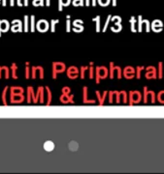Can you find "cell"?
Masks as SVG:
<instances>
[{"label":"cell","instance_id":"cell-49","mask_svg":"<svg viewBox=\"0 0 164 174\" xmlns=\"http://www.w3.org/2000/svg\"><path fill=\"white\" fill-rule=\"evenodd\" d=\"M84 0H74L73 1V5L74 6H82L84 5Z\"/></svg>","mask_w":164,"mask_h":174},{"label":"cell","instance_id":"cell-46","mask_svg":"<svg viewBox=\"0 0 164 174\" xmlns=\"http://www.w3.org/2000/svg\"><path fill=\"white\" fill-rule=\"evenodd\" d=\"M98 3L101 6H108L110 4V0H98Z\"/></svg>","mask_w":164,"mask_h":174},{"label":"cell","instance_id":"cell-15","mask_svg":"<svg viewBox=\"0 0 164 174\" xmlns=\"http://www.w3.org/2000/svg\"><path fill=\"white\" fill-rule=\"evenodd\" d=\"M44 91H45V87L43 86H39L38 89H37V92H36V102L40 104H44Z\"/></svg>","mask_w":164,"mask_h":174},{"label":"cell","instance_id":"cell-31","mask_svg":"<svg viewBox=\"0 0 164 174\" xmlns=\"http://www.w3.org/2000/svg\"><path fill=\"white\" fill-rule=\"evenodd\" d=\"M157 77H158V78H160V79L163 77V63H162V62H159V63H158Z\"/></svg>","mask_w":164,"mask_h":174},{"label":"cell","instance_id":"cell-20","mask_svg":"<svg viewBox=\"0 0 164 174\" xmlns=\"http://www.w3.org/2000/svg\"><path fill=\"white\" fill-rule=\"evenodd\" d=\"M95 94H96V97H97V99H98L99 106H103L104 103H105L106 97H107V95H108V91H104V92H103V96L100 95V92H99V91H95Z\"/></svg>","mask_w":164,"mask_h":174},{"label":"cell","instance_id":"cell-41","mask_svg":"<svg viewBox=\"0 0 164 174\" xmlns=\"http://www.w3.org/2000/svg\"><path fill=\"white\" fill-rule=\"evenodd\" d=\"M120 94H121V96H122V98H124V104H127V99H128V95H127V92L126 91H124V90H122V91H120Z\"/></svg>","mask_w":164,"mask_h":174},{"label":"cell","instance_id":"cell-11","mask_svg":"<svg viewBox=\"0 0 164 174\" xmlns=\"http://www.w3.org/2000/svg\"><path fill=\"white\" fill-rule=\"evenodd\" d=\"M38 73L40 75V78L43 79L44 78V69H43V67H41V66H33L31 68V74H32L31 77L32 78H36Z\"/></svg>","mask_w":164,"mask_h":174},{"label":"cell","instance_id":"cell-22","mask_svg":"<svg viewBox=\"0 0 164 174\" xmlns=\"http://www.w3.org/2000/svg\"><path fill=\"white\" fill-rule=\"evenodd\" d=\"M43 147L47 152H50V151H53L55 149V143L53 141H50V140H48L44 143Z\"/></svg>","mask_w":164,"mask_h":174},{"label":"cell","instance_id":"cell-7","mask_svg":"<svg viewBox=\"0 0 164 174\" xmlns=\"http://www.w3.org/2000/svg\"><path fill=\"white\" fill-rule=\"evenodd\" d=\"M111 20L114 22V25L111 26V30L114 32H119L122 29V25H121V17L119 16H114L111 17Z\"/></svg>","mask_w":164,"mask_h":174},{"label":"cell","instance_id":"cell-5","mask_svg":"<svg viewBox=\"0 0 164 174\" xmlns=\"http://www.w3.org/2000/svg\"><path fill=\"white\" fill-rule=\"evenodd\" d=\"M66 70V65L63 62H54L53 63V77L56 78L57 74H61Z\"/></svg>","mask_w":164,"mask_h":174},{"label":"cell","instance_id":"cell-13","mask_svg":"<svg viewBox=\"0 0 164 174\" xmlns=\"http://www.w3.org/2000/svg\"><path fill=\"white\" fill-rule=\"evenodd\" d=\"M27 103L28 104H37L36 102V97H35V93H34V89L32 86H28L27 87Z\"/></svg>","mask_w":164,"mask_h":174},{"label":"cell","instance_id":"cell-48","mask_svg":"<svg viewBox=\"0 0 164 174\" xmlns=\"http://www.w3.org/2000/svg\"><path fill=\"white\" fill-rule=\"evenodd\" d=\"M66 17H67V20H66V31L69 32L70 30H71V29H70V26H71V25H70V24H71V22H70V16H67Z\"/></svg>","mask_w":164,"mask_h":174},{"label":"cell","instance_id":"cell-26","mask_svg":"<svg viewBox=\"0 0 164 174\" xmlns=\"http://www.w3.org/2000/svg\"><path fill=\"white\" fill-rule=\"evenodd\" d=\"M45 90L47 92V95H48V101H47V106H50L52 104V98H53V95H52V91L50 90V88L48 86H45Z\"/></svg>","mask_w":164,"mask_h":174},{"label":"cell","instance_id":"cell-51","mask_svg":"<svg viewBox=\"0 0 164 174\" xmlns=\"http://www.w3.org/2000/svg\"><path fill=\"white\" fill-rule=\"evenodd\" d=\"M92 6H96V0H92Z\"/></svg>","mask_w":164,"mask_h":174},{"label":"cell","instance_id":"cell-3","mask_svg":"<svg viewBox=\"0 0 164 174\" xmlns=\"http://www.w3.org/2000/svg\"><path fill=\"white\" fill-rule=\"evenodd\" d=\"M144 90V94H143V101H144V104H149V99L151 104H156V94L155 93V91L149 90L147 86H144L143 88Z\"/></svg>","mask_w":164,"mask_h":174},{"label":"cell","instance_id":"cell-38","mask_svg":"<svg viewBox=\"0 0 164 174\" xmlns=\"http://www.w3.org/2000/svg\"><path fill=\"white\" fill-rule=\"evenodd\" d=\"M111 17H112V15H109L108 17H107V19H106V22H105V25H104V27H103V29L101 30L102 32H105L106 30H107V28H108V26H109V23H110V22H111Z\"/></svg>","mask_w":164,"mask_h":174},{"label":"cell","instance_id":"cell-16","mask_svg":"<svg viewBox=\"0 0 164 174\" xmlns=\"http://www.w3.org/2000/svg\"><path fill=\"white\" fill-rule=\"evenodd\" d=\"M151 28L155 32H160V31H162V29H163V22H161L160 19L153 20L151 25Z\"/></svg>","mask_w":164,"mask_h":174},{"label":"cell","instance_id":"cell-23","mask_svg":"<svg viewBox=\"0 0 164 174\" xmlns=\"http://www.w3.org/2000/svg\"><path fill=\"white\" fill-rule=\"evenodd\" d=\"M2 73L5 74V78L10 77V70L7 66H0V78L2 77Z\"/></svg>","mask_w":164,"mask_h":174},{"label":"cell","instance_id":"cell-4","mask_svg":"<svg viewBox=\"0 0 164 174\" xmlns=\"http://www.w3.org/2000/svg\"><path fill=\"white\" fill-rule=\"evenodd\" d=\"M142 101V94L140 91L137 90H132L129 92V105H137Z\"/></svg>","mask_w":164,"mask_h":174},{"label":"cell","instance_id":"cell-21","mask_svg":"<svg viewBox=\"0 0 164 174\" xmlns=\"http://www.w3.org/2000/svg\"><path fill=\"white\" fill-rule=\"evenodd\" d=\"M83 103L84 104H95V100L87 99V86L83 88Z\"/></svg>","mask_w":164,"mask_h":174},{"label":"cell","instance_id":"cell-17","mask_svg":"<svg viewBox=\"0 0 164 174\" xmlns=\"http://www.w3.org/2000/svg\"><path fill=\"white\" fill-rule=\"evenodd\" d=\"M74 95L71 94H62L60 96L59 100L62 104H74Z\"/></svg>","mask_w":164,"mask_h":174},{"label":"cell","instance_id":"cell-35","mask_svg":"<svg viewBox=\"0 0 164 174\" xmlns=\"http://www.w3.org/2000/svg\"><path fill=\"white\" fill-rule=\"evenodd\" d=\"M93 22H96V32H100L101 31V28H100V16H97L96 17H94L93 19Z\"/></svg>","mask_w":164,"mask_h":174},{"label":"cell","instance_id":"cell-39","mask_svg":"<svg viewBox=\"0 0 164 174\" xmlns=\"http://www.w3.org/2000/svg\"><path fill=\"white\" fill-rule=\"evenodd\" d=\"M59 22V19H52V22H50V30H52V32L56 31V24Z\"/></svg>","mask_w":164,"mask_h":174},{"label":"cell","instance_id":"cell-52","mask_svg":"<svg viewBox=\"0 0 164 174\" xmlns=\"http://www.w3.org/2000/svg\"><path fill=\"white\" fill-rule=\"evenodd\" d=\"M86 5L87 6H89L90 5V1H89V0H86Z\"/></svg>","mask_w":164,"mask_h":174},{"label":"cell","instance_id":"cell-10","mask_svg":"<svg viewBox=\"0 0 164 174\" xmlns=\"http://www.w3.org/2000/svg\"><path fill=\"white\" fill-rule=\"evenodd\" d=\"M135 74H136V70L131 66H126L124 69V71H122V76L126 79H132L135 77Z\"/></svg>","mask_w":164,"mask_h":174},{"label":"cell","instance_id":"cell-12","mask_svg":"<svg viewBox=\"0 0 164 174\" xmlns=\"http://www.w3.org/2000/svg\"><path fill=\"white\" fill-rule=\"evenodd\" d=\"M79 73H80V71L78 70L77 67L75 66H71L67 69V72H66V74H67V77L70 78V79H75L78 77L79 76Z\"/></svg>","mask_w":164,"mask_h":174},{"label":"cell","instance_id":"cell-40","mask_svg":"<svg viewBox=\"0 0 164 174\" xmlns=\"http://www.w3.org/2000/svg\"><path fill=\"white\" fill-rule=\"evenodd\" d=\"M88 72H89V77H90V78H93V77H94V69H93V63H90V64H89Z\"/></svg>","mask_w":164,"mask_h":174},{"label":"cell","instance_id":"cell-29","mask_svg":"<svg viewBox=\"0 0 164 174\" xmlns=\"http://www.w3.org/2000/svg\"><path fill=\"white\" fill-rule=\"evenodd\" d=\"M11 71H12V77L13 78L17 79L18 78V75H17V71H18V65L16 63H13L11 65Z\"/></svg>","mask_w":164,"mask_h":174},{"label":"cell","instance_id":"cell-53","mask_svg":"<svg viewBox=\"0 0 164 174\" xmlns=\"http://www.w3.org/2000/svg\"><path fill=\"white\" fill-rule=\"evenodd\" d=\"M113 6H117V0H113Z\"/></svg>","mask_w":164,"mask_h":174},{"label":"cell","instance_id":"cell-43","mask_svg":"<svg viewBox=\"0 0 164 174\" xmlns=\"http://www.w3.org/2000/svg\"><path fill=\"white\" fill-rule=\"evenodd\" d=\"M34 6H44V0H33Z\"/></svg>","mask_w":164,"mask_h":174},{"label":"cell","instance_id":"cell-34","mask_svg":"<svg viewBox=\"0 0 164 174\" xmlns=\"http://www.w3.org/2000/svg\"><path fill=\"white\" fill-rule=\"evenodd\" d=\"M89 68V66H82L81 67V70H80V77L82 79H84L85 78V73H86V71H87Z\"/></svg>","mask_w":164,"mask_h":174},{"label":"cell","instance_id":"cell-55","mask_svg":"<svg viewBox=\"0 0 164 174\" xmlns=\"http://www.w3.org/2000/svg\"><path fill=\"white\" fill-rule=\"evenodd\" d=\"M46 5L50 6V0H46Z\"/></svg>","mask_w":164,"mask_h":174},{"label":"cell","instance_id":"cell-44","mask_svg":"<svg viewBox=\"0 0 164 174\" xmlns=\"http://www.w3.org/2000/svg\"><path fill=\"white\" fill-rule=\"evenodd\" d=\"M114 92H115V95H116V97H117L116 103H117V104H119V103H120V97H121L120 91H114Z\"/></svg>","mask_w":164,"mask_h":174},{"label":"cell","instance_id":"cell-36","mask_svg":"<svg viewBox=\"0 0 164 174\" xmlns=\"http://www.w3.org/2000/svg\"><path fill=\"white\" fill-rule=\"evenodd\" d=\"M73 24H74V28H76V27H80V28H81V30H84V26H83L84 22H82V20L77 19V20H75Z\"/></svg>","mask_w":164,"mask_h":174},{"label":"cell","instance_id":"cell-8","mask_svg":"<svg viewBox=\"0 0 164 174\" xmlns=\"http://www.w3.org/2000/svg\"><path fill=\"white\" fill-rule=\"evenodd\" d=\"M137 20H138V28H137V30L139 32L143 31V26H144V24L146 26V31L147 32L151 31V23H150V22L148 19H144L142 16H138Z\"/></svg>","mask_w":164,"mask_h":174},{"label":"cell","instance_id":"cell-50","mask_svg":"<svg viewBox=\"0 0 164 174\" xmlns=\"http://www.w3.org/2000/svg\"><path fill=\"white\" fill-rule=\"evenodd\" d=\"M17 4H18V6H23L22 0H17Z\"/></svg>","mask_w":164,"mask_h":174},{"label":"cell","instance_id":"cell-45","mask_svg":"<svg viewBox=\"0 0 164 174\" xmlns=\"http://www.w3.org/2000/svg\"><path fill=\"white\" fill-rule=\"evenodd\" d=\"M108 94H109V103L113 104V99H114V96H115V92L110 91V92H108Z\"/></svg>","mask_w":164,"mask_h":174},{"label":"cell","instance_id":"cell-33","mask_svg":"<svg viewBox=\"0 0 164 174\" xmlns=\"http://www.w3.org/2000/svg\"><path fill=\"white\" fill-rule=\"evenodd\" d=\"M68 147H69V149H70L71 151H77L79 145H78V143H77L76 141H71V142L69 143Z\"/></svg>","mask_w":164,"mask_h":174},{"label":"cell","instance_id":"cell-14","mask_svg":"<svg viewBox=\"0 0 164 174\" xmlns=\"http://www.w3.org/2000/svg\"><path fill=\"white\" fill-rule=\"evenodd\" d=\"M36 28H37L38 31H40V32H46L47 30L49 29V23H48L47 20H45V19H40L39 22H37Z\"/></svg>","mask_w":164,"mask_h":174},{"label":"cell","instance_id":"cell-18","mask_svg":"<svg viewBox=\"0 0 164 174\" xmlns=\"http://www.w3.org/2000/svg\"><path fill=\"white\" fill-rule=\"evenodd\" d=\"M10 29V24L9 22L6 19H0V36L1 33H5Z\"/></svg>","mask_w":164,"mask_h":174},{"label":"cell","instance_id":"cell-25","mask_svg":"<svg viewBox=\"0 0 164 174\" xmlns=\"http://www.w3.org/2000/svg\"><path fill=\"white\" fill-rule=\"evenodd\" d=\"M71 2V0H58V10L62 11L63 6H68Z\"/></svg>","mask_w":164,"mask_h":174},{"label":"cell","instance_id":"cell-9","mask_svg":"<svg viewBox=\"0 0 164 174\" xmlns=\"http://www.w3.org/2000/svg\"><path fill=\"white\" fill-rule=\"evenodd\" d=\"M146 74H145V77L146 78L148 79H156L157 78V70L155 66H148L146 67Z\"/></svg>","mask_w":164,"mask_h":174},{"label":"cell","instance_id":"cell-2","mask_svg":"<svg viewBox=\"0 0 164 174\" xmlns=\"http://www.w3.org/2000/svg\"><path fill=\"white\" fill-rule=\"evenodd\" d=\"M94 73H95V82L100 83L101 79H105L109 77V69L106 66H97Z\"/></svg>","mask_w":164,"mask_h":174},{"label":"cell","instance_id":"cell-42","mask_svg":"<svg viewBox=\"0 0 164 174\" xmlns=\"http://www.w3.org/2000/svg\"><path fill=\"white\" fill-rule=\"evenodd\" d=\"M30 77V68H29V63H25V78L28 79Z\"/></svg>","mask_w":164,"mask_h":174},{"label":"cell","instance_id":"cell-19","mask_svg":"<svg viewBox=\"0 0 164 174\" xmlns=\"http://www.w3.org/2000/svg\"><path fill=\"white\" fill-rule=\"evenodd\" d=\"M13 26H12V30L13 31H24V28H23V23L19 19H15L13 20V22H12Z\"/></svg>","mask_w":164,"mask_h":174},{"label":"cell","instance_id":"cell-32","mask_svg":"<svg viewBox=\"0 0 164 174\" xmlns=\"http://www.w3.org/2000/svg\"><path fill=\"white\" fill-rule=\"evenodd\" d=\"M9 90V87L8 86H5L3 92H2V104L4 106H7L8 103H7V101H6V95H7V91Z\"/></svg>","mask_w":164,"mask_h":174},{"label":"cell","instance_id":"cell-1","mask_svg":"<svg viewBox=\"0 0 164 174\" xmlns=\"http://www.w3.org/2000/svg\"><path fill=\"white\" fill-rule=\"evenodd\" d=\"M10 103L13 104H22L25 99L24 95V88L22 86H12L10 87Z\"/></svg>","mask_w":164,"mask_h":174},{"label":"cell","instance_id":"cell-27","mask_svg":"<svg viewBox=\"0 0 164 174\" xmlns=\"http://www.w3.org/2000/svg\"><path fill=\"white\" fill-rule=\"evenodd\" d=\"M156 101L158 102L159 104L164 105V90L159 91L157 95H156Z\"/></svg>","mask_w":164,"mask_h":174},{"label":"cell","instance_id":"cell-24","mask_svg":"<svg viewBox=\"0 0 164 174\" xmlns=\"http://www.w3.org/2000/svg\"><path fill=\"white\" fill-rule=\"evenodd\" d=\"M129 23L131 24V31L132 32H136L137 31V18L135 17H131V18L129 19Z\"/></svg>","mask_w":164,"mask_h":174},{"label":"cell","instance_id":"cell-28","mask_svg":"<svg viewBox=\"0 0 164 174\" xmlns=\"http://www.w3.org/2000/svg\"><path fill=\"white\" fill-rule=\"evenodd\" d=\"M29 30L31 32H34L36 30V25H35V17L34 16H31L30 17V28Z\"/></svg>","mask_w":164,"mask_h":174},{"label":"cell","instance_id":"cell-37","mask_svg":"<svg viewBox=\"0 0 164 174\" xmlns=\"http://www.w3.org/2000/svg\"><path fill=\"white\" fill-rule=\"evenodd\" d=\"M24 31L27 32L29 30V25H28V16H24Z\"/></svg>","mask_w":164,"mask_h":174},{"label":"cell","instance_id":"cell-47","mask_svg":"<svg viewBox=\"0 0 164 174\" xmlns=\"http://www.w3.org/2000/svg\"><path fill=\"white\" fill-rule=\"evenodd\" d=\"M61 92H62V94H70L71 89L68 86H64L62 89H61Z\"/></svg>","mask_w":164,"mask_h":174},{"label":"cell","instance_id":"cell-6","mask_svg":"<svg viewBox=\"0 0 164 174\" xmlns=\"http://www.w3.org/2000/svg\"><path fill=\"white\" fill-rule=\"evenodd\" d=\"M115 73H118V78L120 79L122 77L121 68L119 66H115L114 62H110V68H109V77L110 78H114Z\"/></svg>","mask_w":164,"mask_h":174},{"label":"cell","instance_id":"cell-30","mask_svg":"<svg viewBox=\"0 0 164 174\" xmlns=\"http://www.w3.org/2000/svg\"><path fill=\"white\" fill-rule=\"evenodd\" d=\"M146 68H145V66H137L136 67V74H135V76H136V77H137V79H140L141 78V73H142V71L143 70H145Z\"/></svg>","mask_w":164,"mask_h":174},{"label":"cell","instance_id":"cell-54","mask_svg":"<svg viewBox=\"0 0 164 174\" xmlns=\"http://www.w3.org/2000/svg\"><path fill=\"white\" fill-rule=\"evenodd\" d=\"M24 6H28V0H24Z\"/></svg>","mask_w":164,"mask_h":174}]
</instances>
